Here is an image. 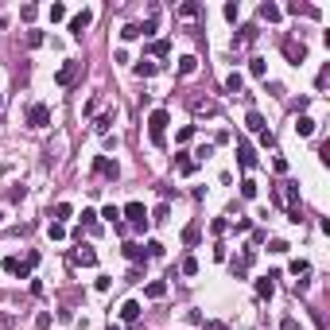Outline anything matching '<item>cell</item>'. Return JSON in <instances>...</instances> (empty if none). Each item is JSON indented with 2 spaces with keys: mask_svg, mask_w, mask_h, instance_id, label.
<instances>
[{
  "mask_svg": "<svg viewBox=\"0 0 330 330\" xmlns=\"http://www.w3.org/2000/svg\"><path fill=\"white\" fill-rule=\"evenodd\" d=\"M167 124H171L167 109H151V113H148V136H151V144H155V148H163V132H167Z\"/></svg>",
  "mask_w": 330,
  "mask_h": 330,
  "instance_id": "1",
  "label": "cell"
},
{
  "mask_svg": "<svg viewBox=\"0 0 330 330\" xmlns=\"http://www.w3.org/2000/svg\"><path fill=\"white\" fill-rule=\"evenodd\" d=\"M120 214H124V218L132 222V229H140V233L148 229V210H144V202H128V206H124Z\"/></svg>",
  "mask_w": 330,
  "mask_h": 330,
  "instance_id": "2",
  "label": "cell"
},
{
  "mask_svg": "<svg viewBox=\"0 0 330 330\" xmlns=\"http://www.w3.org/2000/svg\"><path fill=\"white\" fill-rule=\"evenodd\" d=\"M78 74H82V62H78V59H66V62L59 66L55 82H59V86H74V78H78Z\"/></svg>",
  "mask_w": 330,
  "mask_h": 330,
  "instance_id": "3",
  "label": "cell"
},
{
  "mask_svg": "<svg viewBox=\"0 0 330 330\" xmlns=\"http://www.w3.org/2000/svg\"><path fill=\"white\" fill-rule=\"evenodd\" d=\"M28 124H31V128H47V124H51V109L35 101V105L28 109Z\"/></svg>",
  "mask_w": 330,
  "mask_h": 330,
  "instance_id": "4",
  "label": "cell"
},
{
  "mask_svg": "<svg viewBox=\"0 0 330 330\" xmlns=\"http://www.w3.org/2000/svg\"><path fill=\"white\" fill-rule=\"evenodd\" d=\"M237 163L245 167V171H253V167H256V151H253L249 140H241V144H237Z\"/></svg>",
  "mask_w": 330,
  "mask_h": 330,
  "instance_id": "5",
  "label": "cell"
},
{
  "mask_svg": "<svg viewBox=\"0 0 330 330\" xmlns=\"http://www.w3.org/2000/svg\"><path fill=\"white\" fill-rule=\"evenodd\" d=\"M280 51H284V55H287L291 62H295V66H299V62L307 59V47H303V43H295V39H284V43H280Z\"/></svg>",
  "mask_w": 330,
  "mask_h": 330,
  "instance_id": "6",
  "label": "cell"
},
{
  "mask_svg": "<svg viewBox=\"0 0 330 330\" xmlns=\"http://www.w3.org/2000/svg\"><path fill=\"white\" fill-rule=\"evenodd\" d=\"M93 171H97V175H105V179H120V167L113 163V159H105V155H97V159H93Z\"/></svg>",
  "mask_w": 330,
  "mask_h": 330,
  "instance_id": "7",
  "label": "cell"
},
{
  "mask_svg": "<svg viewBox=\"0 0 330 330\" xmlns=\"http://www.w3.org/2000/svg\"><path fill=\"white\" fill-rule=\"evenodd\" d=\"M93 24V12H78L74 20H70V35H74V39H82V31L90 28Z\"/></svg>",
  "mask_w": 330,
  "mask_h": 330,
  "instance_id": "8",
  "label": "cell"
},
{
  "mask_svg": "<svg viewBox=\"0 0 330 330\" xmlns=\"http://www.w3.org/2000/svg\"><path fill=\"white\" fill-rule=\"evenodd\" d=\"M74 264H82V268H93V264H97V253H93L90 245H82V249L74 253Z\"/></svg>",
  "mask_w": 330,
  "mask_h": 330,
  "instance_id": "9",
  "label": "cell"
},
{
  "mask_svg": "<svg viewBox=\"0 0 330 330\" xmlns=\"http://www.w3.org/2000/svg\"><path fill=\"white\" fill-rule=\"evenodd\" d=\"M4 272H12V276H20V280H28V276H31V268H28V264H20L16 256H4Z\"/></svg>",
  "mask_w": 330,
  "mask_h": 330,
  "instance_id": "10",
  "label": "cell"
},
{
  "mask_svg": "<svg viewBox=\"0 0 330 330\" xmlns=\"http://www.w3.org/2000/svg\"><path fill=\"white\" fill-rule=\"evenodd\" d=\"M198 241H202V225H198V222H191L187 229H183V245H191V249H195Z\"/></svg>",
  "mask_w": 330,
  "mask_h": 330,
  "instance_id": "11",
  "label": "cell"
},
{
  "mask_svg": "<svg viewBox=\"0 0 330 330\" xmlns=\"http://www.w3.org/2000/svg\"><path fill=\"white\" fill-rule=\"evenodd\" d=\"M140 311H144V307H140L136 299H128L124 307H120V322H136V318H140Z\"/></svg>",
  "mask_w": 330,
  "mask_h": 330,
  "instance_id": "12",
  "label": "cell"
},
{
  "mask_svg": "<svg viewBox=\"0 0 330 330\" xmlns=\"http://www.w3.org/2000/svg\"><path fill=\"white\" fill-rule=\"evenodd\" d=\"M175 171H179V175H195L198 159H191V155H175Z\"/></svg>",
  "mask_w": 330,
  "mask_h": 330,
  "instance_id": "13",
  "label": "cell"
},
{
  "mask_svg": "<svg viewBox=\"0 0 330 330\" xmlns=\"http://www.w3.org/2000/svg\"><path fill=\"white\" fill-rule=\"evenodd\" d=\"M245 124H249V132H268V124H264V117H260L256 109H249V117H245Z\"/></svg>",
  "mask_w": 330,
  "mask_h": 330,
  "instance_id": "14",
  "label": "cell"
},
{
  "mask_svg": "<svg viewBox=\"0 0 330 330\" xmlns=\"http://www.w3.org/2000/svg\"><path fill=\"white\" fill-rule=\"evenodd\" d=\"M280 4H272V0H264V4H260V20H268V24H276V20H280Z\"/></svg>",
  "mask_w": 330,
  "mask_h": 330,
  "instance_id": "15",
  "label": "cell"
},
{
  "mask_svg": "<svg viewBox=\"0 0 330 330\" xmlns=\"http://www.w3.org/2000/svg\"><path fill=\"white\" fill-rule=\"evenodd\" d=\"M132 70H136V78H151L155 70H159V62H151V59H140V62L132 66Z\"/></svg>",
  "mask_w": 330,
  "mask_h": 330,
  "instance_id": "16",
  "label": "cell"
},
{
  "mask_svg": "<svg viewBox=\"0 0 330 330\" xmlns=\"http://www.w3.org/2000/svg\"><path fill=\"white\" fill-rule=\"evenodd\" d=\"M144 295H148V299H163L167 295V280H151V284L144 287Z\"/></svg>",
  "mask_w": 330,
  "mask_h": 330,
  "instance_id": "17",
  "label": "cell"
},
{
  "mask_svg": "<svg viewBox=\"0 0 330 330\" xmlns=\"http://www.w3.org/2000/svg\"><path fill=\"white\" fill-rule=\"evenodd\" d=\"M256 295H260V299H272V295H276V284H272V276L256 280Z\"/></svg>",
  "mask_w": 330,
  "mask_h": 330,
  "instance_id": "18",
  "label": "cell"
},
{
  "mask_svg": "<svg viewBox=\"0 0 330 330\" xmlns=\"http://www.w3.org/2000/svg\"><path fill=\"white\" fill-rule=\"evenodd\" d=\"M198 16H202V4H195V0H187L179 8V20H198Z\"/></svg>",
  "mask_w": 330,
  "mask_h": 330,
  "instance_id": "19",
  "label": "cell"
},
{
  "mask_svg": "<svg viewBox=\"0 0 330 330\" xmlns=\"http://www.w3.org/2000/svg\"><path fill=\"white\" fill-rule=\"evenodd\" d=\"M253 39H256V28H253V24H245L241 35H233V47H245V43H253Z\"/></svg>",
  "mask_w": 330,
  "mask_h": 330,
  "instance_id": "20",
  "label": "cell"
},
{
  "mask_svg": "<svg viewBox=\"0 0 330 330\" xmlns=\"http://www.w3.org/2000/svg\"><path fill=\"white\" fill-rule=\"evenodd\" d=\"M124 256H128L132 264H140V260H148V253H144V245H124Z\"/></svg>",
  "mask_w": 330,
  "mask_h": 330,
  "instance_id": "21",
  "label": "cell"
},
{
  "mask_svg": "<svg viewBox=\"0 0 330 330\" xmlns=\"http://www.w3.org/2000/svg\"><path fill=\"white\" fill-rule=\"evenodd\" d=\"M225 90H229V93H241V90H245V78H241L237 70H233V74H225Z\"/></svg>",
  "mask_w": 330,
  "mask_h": 330,
  "instance_id": "22",
  "label": "cell"
},
{
  "mask_svg": "<svg viewBox=\"0 0 330 330\" xmlns=\"http://www.w3.org/2000/svg\"><path fill=\"white\" fill-rule=\"evenodd\" d=\"M295 132L299 136H315V120L311 117H295Z\"/></svg>",
  "mask_w": 330,
  "mask_h": 330,
  "instance_id": "23",
  "label": "cell"
},
{
  "mask_svg": "<svg viewBox=\"0 0 330 330\" xmlns=\"http://www.w3.org/2000/svg\"><path fill=\"white\" fill-rule=\"evenodd\" d=\"M249 74L264 78V74H268V62H264V59H249Z\"/></svg>",
  "mask_w": 330,
  "mask_h": 330,
  "instance_id": "24",
  "label": "cell"
},
{
  "mask_svg": "<svg viewBox=\"0 0 330 330\" xmlns=\"http://www.w3.org/2000/svg\"><path fill=\"white\" fill-rule=\"evenodd\" d=\"M66 218H74V206H70V202H59V206H55V222H66Z\"/></svg>",
  "mask_w": 330,
  "mask_h": 330,
  "instance_id": "25",
  "label": "cell"
},
{
  "mask_svg": "<svg viewBox=\"0 0 330 330\" xmlns=\"http://www.w3.org/2000/svg\"><path fill=\"white\" fill-rule=\"evenodd\" d=\"M195 70H198V59H195V55L179 59V74H183V78H187V74H195Z\"/></svg>",
  "mask_w": 330,
  "mask_h": 330,
  "instance_id": "26",
  "label": "cell"
},
{
  "mask_svg": "<svg viewBox=\"0 0 330 330\" xmlns=\"http://www.w3.org/2000/svg\"><path fill=\"white\" fill-rule=\"evenodd\" d=\"M120 39H124V43L140 39V24H124V28H120Z\"/></svg>",
  "mask_w": 330,
  "mask_h": 330,
  "instance_id": "27",
  "label": "cell"
},
{
  "mask_svg": "<svg viewBox=\"0 0 330 330\" xmlns=\"http://www.w3.org/2000/svg\"><path fill=\"white\" fill-rule=\"evenodd\" d=\"M47 237H51V241H62V237H66V225L51 222V225H47Z\"/></svg>",
  "mask_w": 330,
  "mask_h": 330,
  "instance_id": "28",
  "label": "cell"
},
{
  "mask_svg": "<svg viewBox=\"0 0 330 330\" xmlns=\"http://www.w3.org/2000/svg\"><path fill=\"white\" fill-rule=\"evenodd\" d=\"M179 272H183V276H195V272H198V260H195V256H183Z\"/></svg>",
  "mask_w": 330,
  "mask_h": 330,
  "instance_id": "29",
  "label": "cell"
},
{
  "mask_svg": "<svg viewBox=\"0 0 330 330\" xmlns=\"http://www.w3.org/2000/svg\"><path fill=\"white\" fill-rule=\"evenodd\" d=\"M167 51H171L167 39H155V43H151V55H155V59H167Z\"/></svg>",
  "mask_w": 330,
  "mask_h": 330,
  "instance_id": "30",
  "label": "cell"
},
{
  "mask_svg": "<svg viewBox=\"0 0 330 330\" xmlns=\"http://www.w3.org/2000/svg\"><path fill=\"white\" fill-rule=\"evenodd\" d=\"M241 198H256V179H241Z\"/></svg>",
  "mask_w": 330,
  "mask_h": 330,
  "instance_id": "31",
  "label": "cell"
},
{
  "mask_svg": "<svg viewBox=\"0 0 330 330\" xmlns=\"http://www.w3.org/2000/svg\"><path fill=\"white\" fill-rule=\"evenodd\" d=\"M222 12H225V20H229V24H237V16H241V4H233V0H229V4H225Z\"/></svg>",
  "mask_w": 330,
  "mask_h": 330,
  "instance_id": "32",
  "label": "cell"
},
{
  "mask_svg": "<svg viewBox=\"0 0 330 330\" xmlns=\"http://www.w3.org/2000/svg\"><path fill=\"white\" fill-rule=\"evenodd\" d=\"M175 140H179V144H191V140H195V128H191V124H183L179 132H175Z\"/></svg>",
  "mask_w": 330,
  "mask_h": 330,
  "instance_id": "33",
  "label": "cell"
},
{
  "mask_svg": "<svg viewBox=\"0 0 330 330\" xmlns=\"http://www.w3.org/2000/svg\"><path fill=\"white\" fill-rule=\"evenodd\" d=\"M59 20H66V4H51V24H59Z\"/></svg>",
  "mask_w": 330,
  "mask_h": 330,
  "instance_id": "34",
  "label": "cell"
},
{
  "mask_svg": "<svg viewBox=\"0 0 330 330\" xmlns=\"http://www.w3.org/2000/svg\"><path fill=\"white\" fill-rule=\"evenodd\" d=\"M307 272H311L307 260H291V276H307Z\"/></svg>",
  "mask_w": 330,
  "mask_h": 330,
  "instance_id": "35",
  "label": "cell"
},
{
  "mask_svg": "<svg viewBox=\"0 0 330 330\" xmlns=\"http://www.w3.org/2000/svg\"><path fill=\"white\" fill-rule=\"evenodd\" d=\"M109 124H113V113H105V117L97 120V124H93V128H97V132H101V136H109Z\"/></svg>",
  "mask_w": 330,
  "mask_h": 330,
  "instance_id": "36",
  "label": "cell"
},
{
  "mask_svg": "<svg viewBox=\"0 0 330 330\" xmlns=\"http://www.w3.org/2000/svg\"><path fill=\"white\" fill-rule=\"evenodd\" d=\"M326 82H330V66H322V70H318V78H315V86H318V90H326Z\"/></svg>",
  "mask_w": 330,
  "mask_h": 330,
  "instance_id": "37",
  "label": "cell"
},
{
  "mask_svg": "<svg viewBox=\"0 0 330 330\" xmlns=\"http://www.w3.org/2000/svg\"><path fill=\"white\" fill-rule=\"evenodd\" d=\"M93 287H97V291H109V287H113V276H97V280H93Z\"/></svg>",
  "mask_w": 330,
  "mask_h": 330,
  "instance_id": "38",
  "label": "cell"
},
{
  "mask_svg": "<svg viewBox=\"0 0 330 330\" xmlns=\"http://www.w3.org/2000/svg\"><path fill=\"white\" fill-rule=\"evenodd\" d=\"M20 16H24V20H28V24H31V20L39 16V8H35V4H24V8H20Z\"/></svg>",
  "mask_w": 330,
  "mask_h": 330,
  "instance_id": "39",
  "label": "cell"
},
{
  "mask_svg": "<svg viewBox=\"0 0 330 330\" xmlns=\"http://www.w3.org/2000/svg\"><path fill=\"white\" fill-rule=\"evenodd\" d=\"M167 214H171V210H167V202H163V206H155V214H151L148 222H167Z\"/></svg>",
  "mask_w": 330,
  "mask_h": 330,
  "instance_id": "40",
  "label": "cell"
},
{
  "mask_svg": "<svg viewBox=\"0 0 330 330\" xmlns=\"http://www.w3.org/2000/svg\"><path fill=\"white\" fill-rule=\"evenodd\" d=\"M82 222H86L93 233H97V214H93V210H82Z\"/></svg>",
  "mask_w": 330,
  "mask_h": 330,
  "instance_id": "41",
  "label": "cell"
},
{
  "mask_svg": "<svg viewBox=\"0 0 330 330\" xmlns=\"http://www.w3.org/2000/svg\"><path fill=\"white\" fill-rule=\"evenodd\" d=\"M287 249H291V245H287V241H272V249H268V253H276V256H284V253H287Z\"/></svg>",
  "mask_w": 330,
  "mask_h": 330,
  "instance_id": "42",
  "label": "cell"
},
{
  "mask_svg": "<svg viewBox=\"0 0 330 330\" xmlns=\"http://www.w3.org/2000/svg\"><path fill=\"white\" fill-rule=\"evenodd\" d=\"M28 47H43V31H28Z\"/></svg>",
  "mask_w": 330,
  "mask_h": 330,
  "instance_id": "43",
  "label": "cell"
},
{
  "mask_svg": "<svg viewBox=\"0 0 330 330\" xmlns=\"http://www.w3.org/2000/svg\"><path fill=\"white\" fill-rule=\"evenodd\" d=\"M101 218H109V222L117 225V218H120V210H117V206H105V210H101Z\"/></svg>",
  "mask_w": 330,
  "mask_h": 330,
  "instance_id": "44",
  "label": "cell"
},
{
  "mask_svg": "<svg viewBox=\"0 0 330 330\" xmlns=\"http://www.w3.org/2000/svg\"><path fill=\"white\" fill-rule=\"evenodd\" d=\"M47 326H51V311H43V315L35 318V330H47Z\"/></svg>",
  "mask_w": 330,
  "mask_h": 330,
  "instance_id": "45",
  "label": "cell"
},
{
  "mask_svg": "<svg viewBox=\"0 0 330 330\" xmlns=\"http://www.w3.org/2000/svg\"><path fill=\"white\" fill-rule=\"evenodd\" d=\"M210 229H214V237H222L225 229H229V222H222V218H218V222H214V225H210Z\"/></svg>",
  "mask_w": 330,
  "mask_h": 330,
  "instance_id": "46",
  "label": "cell"
},
{
  "mask_svg": "<svg viewBox=\"0 0 330 330\" xmlns=\"http://www.w3.org/2000/svg\"><path fill=\"white\" fill-rule=\"evenodd\" d=\"M280 330H299V322H295V318H284V322H280Z\"/></svg>",
  "mask_w": 330,
  "mask_h": 330,
  "instance_id": "47",
  "label": "cell"
},
{
  "mask_svg": "<svg viewBox=\"0 0 330 330\" xmlns=\"http://www.w3.org/2000/svg\"><path fill=\"white\" fill-rule=\"evenodd\" d=\"M202 330H229L225 322H202Z\"/></svg>",
  "mask_w": 330,
  "mask_h": 330,
  "instance_id": "48",
  "label": "cell"
},
{
  "mask_svg": "<svg viewBox=\"0 0 330 330\" xmlns=\"http://www.w3.org/2000/svg\"><path fill=\"white\" fill-rule=\"evenodd\" d=\"M0 105H4V97H0Z\"/></svg>",
  "mask_w": 330,
  "mask_h": 330,
  "instance_id": "49",
  "label": "cell"
}]
</instances>
